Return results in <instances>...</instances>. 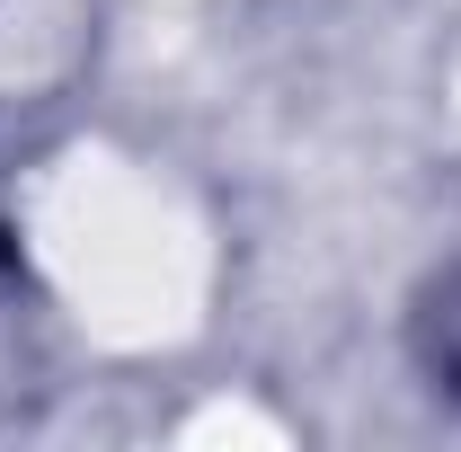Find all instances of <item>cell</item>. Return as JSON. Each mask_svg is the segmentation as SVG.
Wrapping results in <instances>:
<instances>
[{"label": "cell", "instance_id": "1", "mask_svg": "<svg viewBox=\"0 0 461 452\" xmlns=\"http://www.w3.org/2000/svg\"><path fill=\"white\" fill-rule=\"evenodd\" d=\"M435 364H444V382L461 391V276L444 293V311H435Z\"/></svg>", "mask_w": 461, "mask_h": 452}]
</instances>
